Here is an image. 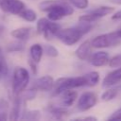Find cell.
Wrapping results in <instances>:
<instances>
[{
    "instance_id": "2e32d148",
    "label": "cell",
    "mask_w": 121,
    "mask_h": 121,
    "mask_svg": "<svg viewBox=\"0 0 121 121\" xmlns=\"http://www.w3.org/2000/svg\"><path fill=\"white\" fill-rule=\"evenodd\" d=\"M43 55V47L40 43H34L29 47V58L39 63Z\"/></svg>"
},
{
    "instance_id": "d6a6232c",
    "label": "cell",
    "mask_w": 121,
    "mask_h": 121,
    "mask_svg": "<svg viewBox=\"0 0 121 121\" xmlns=\"http://www.w3.org/2000/svg\"><path fill=\"white\" fill-rule=\"evenodd\" d=\"M112 20L113 21H120L121 20V9L120 10H117L116 12H114L112 15Z\"/></svg>"
},
{
    "instance_id": "8d00e7d4",
    "label": "cell",
    "mask_w": 121,
    "mask_h": 121,
    "mask_svg": "<svg viewBox=\"0 0 121 121\" xmlns=\"http://www.w3.org/2000/svg\"><path fill=\"white\" fill-rule=\"evenodd\" d=\"M120 87H121V84H120Z\"/></svg>"
},
{
    "instance_id": "ffe728a7",
    "label": "cell",
    "mask_w": 121,
    "mask_h": 121,
    "mask_svg": "<svg viewBox=\"0 0 121 121\" xmlns=\"http://www.w3.org/2000/svg\"><path fill=\"white\" fill-rule=\"evenodd\" d=\"M41 118V112L39 110H26L22 113L20 119L22 120H39Z\"/></svg>"
},
{
    "instance_id": "5b68a950",
    "label": "cell",
    "mask_w": 121,
    "mask_h": 121,
    "mask_svg": "<svg viewBox=\"0 0 121 121\" xmlns=\"http://www.w3.org/2000/svg\"><path fill=\"white\" fill-rule=\"evenodd\" d=\"M91 43L93 47L97 49H102V48H108L118 45L119 43H121V39L117 36L115 31H112L110 33L97 35L91 41Z\"/></svg>"
},
{
    "instance_id": "83f0119b",
    "label": "cell",
    "mask_w": 121,
    "mask_h": 121,
    "mask_svg": "<svg viewBox=\"0 0 121 121\" xmlns=\"http://www.w3.org/2000/svg\"><path fill=\"white\" fill-rule=\"evenodd\" d=\"M8 75V65L5 60L0 59V78L2 77H6Z\"/></svg>"
},
{
    "instance_id": "4dcf8cb0",
    "label": "cell",
    "mask_w": 121,
    "mask_h": 121,
    "mask_svg": "<svg viewBox=\"0 0 121 121\" xmlns=\"http://www.w3.org/2000/svg\"><path fill=\"white\" fill-rule=\"evenodd\" d=\"M9 102L4 99V98H0V112H7V110L9 109Z\"/></svg>"
},
{
    "instance_id": "30bf717a",
    "label": "cell",
    "mask_w": 121,
    "mask_h": 121,
    "mask_svg": "<svg viewBox=\"0 0 121 121\" xmlns=\"http://www.w3.org/2000/svg\"><path fill=\"white\" fill-rule=\"evenodd\" d=\"M109 60H110V56H109L108 52L102 51V50L92 53V55L90 56V58L88 60L89 63L95 67L105 66L106 64L109 63Z\"/></svg>"
},
{
    "instance_id": "8fae6325",
    "label": "cell",
    "mask_w": 121,
    "mask_h": 121,
    "mask_svg": "<svg viewBox=\"0 0 121 121\" xmlns=\"http://www.w3.org/2000/svg\"><path fill=\"white\" fill-rule=\"evenodd\" d=\"M92 48H93V45L91 43V41H84L77 47L75 54L77 58L79 59L80 60H88L90 56L93 53Z\"/></svg>"
},
{
    "instance_id": "ac0fdd59",
    "label": "cell",
    "mask_w": 121,
    "mask_h": 121,
    "mask_svg": "<svg viewBox=\"0 0 121 121\" xmlns=\"http://www.w3.org/2000/svg\"><path fill=\"white\" fill-rule=\"evenodd\" d=\"M121 92V87L120 85L117 86H113V87H110V88H106V91L103 92V94L101 95V99L105 102L111 101L112 99H114L118 94Z\"/></svg>"
},
{
    "instance_id": "52a82bcc",
    "label": "cell",
    "mask_w": 121,
    "mask_h": 121,
    "mask_svg": "<svg viewBox=\"0 0 121 121\" xmlns=\"http://www.w3.org/2000/svg\"><path fill=\"white\" fill-rule=\"evenodd\" d=\"M26 8V5L21 0H0V9L7 13L19 15Z\"/></svg>"
},
{
    "instance_id": "cb8c5ba5",
    "label": "cell",
    "mask_w": 121,
    "mask_h": 121,
    "mask_svg": "<svg viewBox=\"0 0 121 121\" xmlns=\"http://www.w3.org/2000/svg\"><path fill=\"white\" fill-rule=\"evenodd\" d=\"M43 53L50 57V58H56L59 56V50L52 44H43Z\"/></svg>"
},
{
    "instance_id": "f546056e",
    "label": "cell",
    "mask_w": 121,
    "mask_h": 121,
    "mask_svg": "<svg viewBox=\"0 0 121 121\" xmlns=\"http://www.w3.org/2000/svg\"><path fill=\"white\" fill-rule=\"evenodd\" d=\"M27 63H28V65H29V67H30V69H31V71H32V73H33L34 75H36L37 72H38V63H37L36 61H34L32 59H30V58L28 59Z\"/></svg>"
},
{
    "instance_id": "d4e9b609",
    "label": "cell",
    "mask_w": 121,
    "mask_h": 121,
    "mask_svg": "<svg viewBox=\"0 0 121 121\" xmlns=\"http://www.w3.org/2000/svg\"><path fill=\"white\" fill-rule=\"evenodd\" d=\"M49 19L46 17V18H41L37 21V25H36V31L38 34H43V31L45 30L48 23H49Z\"/></svg>"
},
{
    "instance_id": "1f68e13d",
    "label": "cell",
    "mask_w": 121,
    "mask_h": 121,
    "mask_svg": "<svg viewBox=\"0 0 121 121\" xmlns=\"http://www.w3.org/2000/svg\"><path fill=\"white\" fill-rule=\"evenodd\" d=\"M74 120H86V121H97V117L95 116H78L74 118Z\"/></svg>"
},
{
    "instance_id": "603a6c76",
    "label": "cell",
    "mask_w": 121,
    "mask_h": 121,
    "mask_svg": "<svg viewBox=\"0 0 121 121\" xmlns=\"http://www.w3.org/2000/svg\"><path fill=\"white\" fill-rule=\"evenodd\" d=\"M37 92H38V91L32 86L30 89L25 90L20 95H21V97L23 98L24 101H29V100H32V99L35 98V96H36V95H37Z\"/></svg>"
},
{
    "instance_id": "ba28073f",
    "label": "cell",
    "mask_w": 121,
    "mask_h": 121,
    "mask_svg": "<svg viewBox=\"0 0 121 121\" xmlns=\"http://www.w3.org/2000/svg\"><path fill=\"white\" fill-rule=\"evenodd\" d=\"M103 88H110L121 84V66L108 73L102 80Z\"/></svg>"
},
{
    "instance_id": "6da1fadb",
    "label": "cell",
    "mask_w": 121,
    "mask_h": 121,
    "mask_svg": "<svg viewBox=\"0 0 121 121\" xmlns=\"http://www.w3.org/2000/svg\"><path fill=\"white\" fill-rule=\"evenodd\" d=\"M99 79H100V76L99 73L96 71H91L78 77L60 78L54 83L52 89V95L58 96L62 92L68 89L95 86L99 82Z\"/></svg>"
},
{
    "instance_id": "e0dca14e",
    "label": "cell",
    "mask_w": 121,
    "mask_h": 121,
    "mask_svg": "<svg viewBox=\"0 0 121 121\" xmlns=\"http://www.w3.org/2000/svg\"><path fill=\"white\" fill-rule=\"evenodd\" d=\"M113 11H114V8L110 7V6H100V7H97L95 9H94L89 10V12L94 14L98 20L107 16V15H109V14H112Z\"/></svg>"
},
{
    "instance_id": "5bb4252c",
    "label": "cell",
    "mask_w": 121,
    "mask_h": 121,
    "mask_svg": "<svg viewBox=\"0 0 121 121\" xmlns=\"http://www.w3.org/2000/svg\"><path fill=\"white\" fill-rule=\"evenodd\" d=\"M31 32H32V27L22 26V27H18V28L13 29L10 32V35L13 38H15L16 40L25 43V42H26L29 39V37L31 35Z\"/></svg>"
},
{
    "instance_id": "d590c367",
    "label": "cell",
    "mask_w": 121,
    "mask_h": 121,
    "mask_svg": "<svg viewBox=\"0 0 121 121\" xmlns=\"http://www.w3.org/2000/svg\"><path fill=\"white\" fill-rule=\"evenodd\" d=\"M110 2L116 4V5H121V0H110Z\"/></svg>"
},
{
    "instance_id": "f1b7e54d",
    "label": "cell",
    "mask_w": 121,
    "mask_h": 121,
    "mask_svg": "<svg viewBox=\"0 0 121 121\" xmlns=\"http://www.w3.org/2000/svg\"><path fill=\"white\" fill-rule=\"evenodd\" d=\"M107 120H121V108L117 109L111 115H109Z\"/></svg>"
},
{
    "instance_id": "9a60e30c",
    "label": "cell",
    "mask_w": 121,
    "mask_h": 121,
    "mask_svg": "<svg viewBox=\"0 0 121 121\" xmlns=\"http://www.w3.org/2000/svg\"><path fill=\"white\" fill-rule=\"evenodd\" d=\"M60 29H61L60 25H59L55 21H51L50 20L49 23H48V25H47V26H46V28H45V30L43 31V33L42 35L45 38V40H48L49 41L53 37H56L57 34H58V32Z\"/></svg>"
},
{
    "instance_id": "484cf974",
    "label": "cell",
    "mask_w": 121,
    "mask_h": 121,
    "mask_svg": "<svg viewBox=\"0 0 121 121\" xmlns=\"http://www.w3.org/2000/svg\"><path fill=\"white\" fill-rule=\"evenodd\" d=\"M66 1L78 9H85L89 6V0H66Z\"/></svg>"
},
{
    "instance_id": "8992f818",
    "label": "cell",
    "mask_w": 121,
    "mask_h": 121,
    "mask_svg": "<svg viewBox=\"0 0 121 121\" xmlns=\"http://www.w3.org/2000/svg\"><path fill=\"white\" fill-rule=\"evenodd\" d=\"M97 103V95L94 92H84L78 98L77 109L79 112H87Z\"/></svg>"
},
{
    "instance_id": "3957f363",
    "label": "cell",
    "mask_w": 121,
    "mask_h": 121,
    "mask_svg": "<svg viewBox=\"0 0 121 121\" xmlns=\"http://www.w3.org/2000/svg\"><path fill=\"white\" fill-rule=\"evenodd\" d=\"M92 28H93L92 23H85L78 21V24L76 25L75 26L61 28L58 32L56 37L64 44L71 46L78 43L79 40L85 34L89 33L92 30Z\"/></svg>"
},
{
    "instance_id": "9c48e42d",
    "label": "cell",
    "mask_w": 121,
    "mask_h": 121,
    "mask_svg": "<svg viewBox=\"0 0 121 121\" xmlns=\"http://www.w3.org/2000/svg\"><path fill=\"white\" fill-rule=\"evenodd\" d=\"M55 80L51 76H43L41 78H38L37 79H35V81L33 82V87L37 90V91H42V92H49L52 91L53 86H54Z\"/></svg>"
},
{
    "instance_id": "d6986e66",
    "label": "cell",
    "mask_w": 121,
    "mask_h": 121,
    "mask_svg": "<svg viewBox=\"0 0 121 121\" xmlns=\"http://www.w3.org/2000/svg\"><path fill=\"white\" fill-rule=\"evenodd\" d=\"M49 113L55 118V119H61L65 115L68 114V110L66 107L63 106H50L48 108Z\"/></svg>"
},
{
    "instance_id": "74e56055",
    "label": "cell",
    "mask_w": 121,
    "mask_h": 121,
    "mask_svg": "<svg viewBox=\"0 0 121 121\" xmlns=\"http://www.w3.org/2000/svg\"><path fill=\"white\" fill-rule=\"evenodd\" d=\"M0 28H1V26H0Z\"/></svg>"
},
{
    "instance_id": "e575fe53",
    "label": "cell",
    "mask_w": 121,
    "mask_h": 121,
    "mask_svg": "<svg viewBox=\"0 0 121 121\" xmlns=\"http://www.w3.org/2000/svg\"><path fill=\"white\" fill-rule=\"evenodd\" d=\"M114 31H115V33L117 34V36H118V37L121 39V26H120L119 28H117L116 30H114Z\"/></svg>"
},
{
    "instance_id": "44dd1931",
    "label": "cell",
    "mask_w": 121,
    "mask_h": 121,
    "mask_svg": "<svg viewBox=\"0 0 121 121\" xmlns=\"http://www.w3.org/2000/svg\"><path fill=\"white\" fill-rule=\"evenodd\" d=\"M18 16H20L22 19H24L26 22H35L37 20V13L34 10L27 8H25Z\"/></svg>"
},
{
    "instance_id": "277c9868",
    "label": "cell",
    "mask_w": 121,
    "mask_h": 121,
    "mask_svg": "<svg viewBox=\"0 0 121 121\" xmlns=\"http://www.w3.org/2000/svg\"><path fill=\"white\" fill-rule=\"evenodd\" d=\"M30 80L29 72L23 66H17L12 73V93L14 95H21L28 85Z\"/></svg>"
},
{
    "instance_id": "4fadbf2b",
    "label": "cell",
    "mask_w": 121,
    "mask_h": 121,
    "mask_svg": "<svg viewBox=\"0 0 121 121\" xmlns=\"http://www.w3.org/2000/svg\"><path fill=\"white\" fill-rule=\"evenodd\" d=\"M15 98L13 100V104L10 110V112L9 114V119L10 120H18L19 118H21L20 114H22V103H23V98L21 97V95H14Z\"/></svg>"
},
{
    "instance_id": "7402d4cb",
    "label": "cell",
    "mask_w": 121,
    "mask_h": 121,
    "mask_svg": "<svg viewBox=\"0 0 121 121\" xmlns=\"http://www.w3.org/2000/svg\"><path fill=\"white\" fill-rule=\"evenodd\" d=\"M6 49L8 52H22L25 50V44H24V42L17 40L16 42H12L9 43Z\"/></svg>"
},
{
    "instance_id": "4316f807",
    "label": "cell",
    "mask_w": 121,
    "mask_h": 121,
    "mask_svg": "<svg viewBox=\"0 0 121 121\" xmlns=\"http://www.w3.org/2000/svg\"><path fill=\"white\" fill-rule=\"evenodd\" d=\"M108 65L112 68H117L121 66V54H117L112 58H110Z\"/></svg>"
},
{
    "instance_id": "7a4b0ae2",
    "label": "cell",
    "mask_w": 121,
    "mask_h": 121,
    "mask_svg": "<svg viewBox=\"0 0 121 121\" xmlns=\"http://www.w3.org/2000/svg\"><path fill=\"white\" fill-rule=\"evenodd\" d=\"M39 9L47 13L51 21H60L74 12L72 5L66 0H43L39 4Z\"/></svg>"
},
{
    "instance_id": "836d02e7",
    "label": "cell",
    "mask_w": 121,
    "mask_h": 121,
    "mask_svg": "<svg viewBox=\"0 0 121 121\" xmlns=\"http://www.w3.org/2000/svg\"><path fill=\"white\" fill-rule=\"evenodd\" d=\"M9 119V115L7 112H0V121H5Z\"/></svg>"
},
{
    "instance_id": "7c38bea8",
    "label": "cell",
    "mask_w": 121,
    "mask_h": 121,
    "mask_svg": "<svg viewBox=\"0 0 121 121\" xmlns=\"http://www.w3.org/2000/svg\"><path fill=\"white\" fill-rule=\"evenodd\" d=\"M60 105L68 108L72 106L75 103V101L78 99V93L74 89H68L62 92L60 95Z\"/></svg>"
}]
</instances>
